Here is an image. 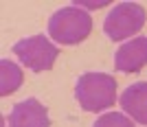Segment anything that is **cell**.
<instances>
[{"label":"cell","instance_id":"52a82bcc","mask_svg":"<svg viewBox=\"0 0 147 127\" xmlns=\"http://www.w3.org/2000/svg\"><path fill=\"white\" fill-rule=\"evenodd\" d=\"M121 108L123 112H127L134 121H138L141 125H147V83L129 85L127 90L121 94Z\"/></svg>","mask_w":147,"mask_h":127},{"label":"cell","instance_id":"7a4b0ae2","mask_svg":"<svg viewBox=\"0 0 147 127\" xmlns=\"http://www.w3.org/2000/svg\"><path fill=\"white\" fill-rule=\"evenodd\" d=\"M92 31V20L77 7H66L53 13L49 20V35L61 44H79Z\"/></svg>","mask_w":147,"mask_h":127},{"label":"cell","instance_id":"ba28073f","mask_svg":"<svg viewBox=\"0 0 147 127\" xmlns=\"http://www.w3.org/2000/svg\"><path fill=\"white\" fill-rule=\"evenodd\" d=\"M22 85V70L13 61L0 59V94L7 97Z\"/></svg>","mask_w":147,"mask_h":127},{"label":"cell","instance_id":"6da1fadb","mask_svg":"<svg viewBox=\"0 0 147 127\" xmlns=\"http://www.w3.org/2000/svg\"><path fill=\"white\" fill-rule=\"evenodd\" d=\"M75 97L86 112L108 110L117 99V81L105 73H86L75 85Z\"/></svg>","mask_w":147,"mask_h":127},{"label":"cell","instance_id":"5b68a950","mask_svg":"<svg viewBox=\"0 0 147 127\" xmlns=\"http://www.w3.org/2000/svg\"><path fill=\"white\" fill-rule=\"evenodd\" d=\"M147 66V37H136L125 42L117 50L114 68L121 73H138Z\"/></svg>","mask_w":147,"mask_h":127},{"label":"cell","instance_id":"8992f818","mask_svg":"<svg viewBox=\"0 0 147 127\" xmlns=\"http://www.w3.org/2000/svg\"><path fill=\"white\" fill-rule=\"evenodd\" d=\"M9 127H49V114L46 108L37 99H26V101L18 103L13 112L9 114Z\"/></svg>","mask_w":147,"mask_h":127},{"label":"cell","instance_id":"3957f363","mask_svg":"<svg viewBox=\"0 0 147 127\" xmlns=\"http://www.w3.org/2000/svg\"><path fill=\"white\" fill-rule=\"evenodd\" d=\"M145 26V9L136 2H121L108 13V18L103 22V31L105 35L114 40V42H121V40H127L134 33Z\"/></svg>","mask_w":147,"mask_h":127},{"label":"cell","instance_id":"9c48e42d","mask_svg":"<svg viewBox=\"0 0 147 127\" xmlns=\"http://www.w3.org/2000/svg\"><path fill=\"white\" fill-rule=\"evenodd\" d=\"M94 127H134V125H132V121H129L125 114H121V112H108V114H103L101 118H97Z\"/></svg>","mask_w":147,"mask_h":127},{"label":"cell","instance_id":"277c9868","mask_svg":"<svg viewBox=\"0 0 147 127\" xmlns=\"http://www.w3.org/2000/svg\"><path fill=\"white\" fill-rule=\"evenodd\" d=\"M13 53L33 73H44V70L53 68L57 55H59V48L55 44H51L44 35H33L26 40H20L13 46Z\"/></svg>","mask_w":147,"mask_h":127}]
</instances>
